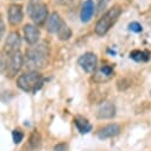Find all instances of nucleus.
<instances>
[{
  "label": "nucleus",
  "mask_w": 151,
  "mask_h": 151,
  "mask_svg": "<svg viewBox=\"0 0 151 151\" xmlns=\"http://www.w3.org/2000/svg\"><path fill=\"white\" fill-rule=\"evenodd\" d=\"M49 57H50L49 45L45 42L37 43L26 50L25 54L26 65L30 70L43 69L48 65Z\"/></svg>",
  "instance_id": "f257e3e1"
},
{
  "label": "nucleus",
  "mask_w": 151,
  "mask_h": 151,
  "mask_svg": "<svg viewBox=\"0 0 151 151\" xmlns=\"http://www.w3.org/2000/svg\"><path fill=\"white\" fill-rule=\"evenodd\" d=\"M122 14V9L120 6L116 5L111 7L104 16H101V18L98 20L96 25H95V33L98 36H104L106 35L109 29L117 23V20L119 19Z\"/></svg>",
  "instance_id": "f03ea898"
},
{
  "label": "nucleus",
  "mask_w": 151,
  "mask_h": 151,
  "mask_svg": "<svg viewBox=\"0 0 151 151\" xmlns=\"http://www.w3.org/2000/svg\"><path fill=\"white\" fill-rule=\"evenodd\" d=\"M43 83V78L38 70H30L17 79V86L24 92H36Z\"/></svg>",
  "instance_id": "7ed1b4c3"
},
{
  "label": "nucleus",
  "mask_w": 151,
  "mask_h": 151,
  "mask_svg": "<svg viewBox=\"0 0 151 151\" xmlns=\"http://www.w3.org/2000/svg\"><path fill=\"white\" fill-rule=\"evenodd\" d=\"M27 13L36 25H43L47 23L48 7L42 0H30L27 5Z\"/></svg>",
  "instance_id": "20e7f679"
},
{
  "label": "nucleus",
  "mask_w": 151,
  "mask_h": 151,
  "mask_svg": "<svg viewBox=\"0 0 151 151\" xmlns=\"http://www.w3.org/2000/svg\"><path fill=\"white\" fill-rule=\"evenodd\" d=\"M24 63V57L20 51L7 57V62L5 63V73L9 79H13L20 71Z\"/></svg>",
  "instance_id": "39448f33"
},
{
  "label": "nucleus",
  "mask_w": 151,
  "mask_h": 151,
  "mask_svg": "<svg viewBox=\"0 0 151 151\" xmlns=\"http://www.w3.org/2000/svg\"><path fill=\"white\" fill-rule=\"evenodd\" d=\"M20 45H22V40H20L19 33L17 31L11 32L5 41V44L3 48V55L5 57H9V56L18 52L20 49Z\"/></svg>",
  "instance_id": "423d86ee"
},
{
  "label": "nucleus",
  "mask_w": 151,
  "mask_h": 151,
  "mask_svg": "<svg viewBox=\"0 0 151 151\" xmlns=\"http://www.w3.org/2000/svg\"><path fill=\"white\" fill-rule=\"evenodd\" d=\"M79 64L86 73H94L98 68V57L93 52H86L79 58Z\"/></svg>",
  "instance_id": "0eeeda50"
},
{
  "label": "nucleus",
  "mask_w": 151,
  "mask_h": 151,
  "mask_svg": "<svg viewBox=\"0 0 151 151\" xmlns=\"http://www.w3.org/2000/svg\"><path fill=\"white\" fill-rule=\"evenodd\" d=\"M24 32V37H25V41L30 44V45H35L38 43L40 41V37H41V32L38 30L36 25L33 24H26L23 29Z\"/></svg>",
  "instance_id": "6e6552de"
},
{
  "label": "nucleus",
  "mask_w": 151,
  "mask_h": 151,
  "mask_svg": "<svg viewBox=\"0 0 151 151\" xmlns=\"http://www.w3.org/2000/svg\"><path fill=\"white\" fill-rule=\"evenodd\" d=\"M24 13H23V7L22 5L18 4H12L7 9V18L11 25H19L23 20Z\"/></svg>",
  "instance_id": "1a4fd4ad"
},
{
  "label": "nucleus",
  "mask_w": 151,
  "mask_h": 151,
  "mask_svg": "<svg viewBox=\"0 0 151 151\" xmlns=\"http://www.w3.org/2000/svg\"><path fill=\"white\" fill-rule=\"evenodd\" d=\"M116 105L113 102H102L96 112V118L105 120V119H112L116 117Z\"/></svg>",
  "instance_id": "9d476101"
},
{
  "label": "nucleus",
  "mask_w": 151,
  "mask_h": 151,
  "mask_svg": "<svg viewBox=\"0 0 151 151\" xmlns=\"http://www.w3.org/2000/svg\"><path fill=\"white\" fill-rule=\"evenodd\" d=\"M113 68L111 65H101L100 68H96V70L94 71V76H93V80L95 82H99V83H104L106 81H108L112 76H113Z\"/></svg>",
  "instance_id": "9b49d317"
},
{
  "label": "nucleus",
  "mask_w": 151,
  "mask_h": 151,
  "mask_svg": "<svg viewBox=\"0 0 151 151\" xmlns=\"http://www.w3.org/2000/svg\"><path fill=\"white\" fill-rule=\"evenodd\" d=\"M122 127L118 124H108L104 127H101L98 131V137L100 139H107V138H112V137H116L120 133Z\"/></svg>",
  "instance_id": "f8f14e48"
},
{
  "label": "nucleus",
  "mask_w": 151,
  "mask_h": 151,
  "mask_svg": "<svg viewBox=\"0 0 151 151\" xmlns=\"http://www.w3.org/2000/svg\"><path fill=\"white\" fill-rule=\"evenodd\" d=\"M63 24H64V22L62 20L61 16L57 12H54L49 16V18L47 20V30L51 33H57Z\"/></svg>",
  "instance_id": "ddd939ff"
},
{
  "label": "nucleus",
  "mask_w": 151,
  "mask_h": 151,
  "mask_svg": "<svg viewBox=\"0 0 151 151\" xmlns=\"http://www.w3.org/2000/svg\"><path fill=\"white\" fill-rule=\"evenodd\" d=\"M95 13V5H94V1L93 0H86L82 5V9H81V13H80V17H81V22L82 23H88L93 16Z\"/></svg>",
  "instance_id": "4468645a"
},
{
  "label": "nucleus",
  "mask_w": 151,
  "mask_h": 151,
  "mask_svg": "<svg viewBox=\"0 0 151 151\" xmlns=\"http://www.w3.org/2000/svg\"><path fill=\"white\" fill-rule=\"evenodd\" d=\"M41 144H42V137H41L40 132L38 131H32L25 149L27 151H36L37 149H40Z\"/></svg>",
  "instance_id": "2eb2a0df"
},
{
  "label": "nucleus",
  "mask_w": 151,
  "mask_h": 151,
  "mask_svg": "<svg viewBox=\"0 0 151 151\" xmlns=\"http://www.w3.org/2000/svg\"><path fill=\"white\" fill-rule=\"evenodd\" d=\"M74 123H75V125H76V127L79 129V131L83 134V133H87V132H89L91 130H92V125L88 123V120L87 119H85V118H82V117H78L76 119L74 120Z\"/></svg>",
  "instance_id": "dca6fc26"
},
{
  "label": "nucleus",
  "mask_w": 151,
  "mask_h": 151,
  "mask_svg": "<svg viewBox=\"0 0 151 151\" xmlns=\"http://www.w3.org/2000/svg\"><path fill=\"white\" fill-rule=\"evenodd\" d=\"M57 36H58V40H61V41H68L70 37H71V30H70V27L64 23L62 25V27L58 30Z\"/></svg>",
  "instance_id": "f3484780"
},
{
  "label": "nucleus",
  "mask_w": 151,
  "mask_h": 151,
  "mask_svg": "<svg viewBox=\"0 0 151 151\" xmlns=\"http://www.w3.org/2000/svg\"><path fill=\"white\" fill-rule=\"evenodd\" d=\"M130 57L137 62H145L149 60V54L145 52V51H140V50H134L130 54Z\"/></svg>",
  "instance_id": "a211bd4d"
},
{
  "label": "nucleus",
  "mask_w": 151,
  "mask_h": 151,
  "mask_svg": "<svg viewBox=\"0 0 151 151\" xmlns=\"http://www.w3.org/2000/svg\"><path fill=\"white\" fill-rule=\"evenodd\" d=\"M130 86H131V81H130L129 79H126V78L120 79V80H118V82H117V88H118L119 91H125V89H127Z\"/></svg>",
  "instance_id": "6ab92c4d"
},
{
  "label": "nucleus",
  "mask_w": 151,
  "mask_h": 151,
  "mask_svg": "<svg viewBox=\"0 0 151 151\" xmlns=\"http://www.w3.org/2000/svg\"><path fill=\"white\" fill-rule=\"evenodd\" d=\"M12 138H13V142L16 144H19L23 140V138H24V133L20 130H14L12 132Z\"/></svg>",
  "instance_id": "aec40b11"
},
{
  "label": "nucleus",
  "mask_w": 151,
  "mask_h": 151,
  "mask_svg": "<svg viewBox=\"0 0 151 151\" xmlns=\"http://www.w3.org/2000/svg\"><path fill=\"white\" fill-rule=\"evenodd\" d=\"M129 27H130V30L133 31V32H140V31L143 30V29H142V25H140L139 23H136V22L131 23V24L129 25Z\"/></svg>",
  "instance_id": "412c9836"
},
{
  "label": "nucleus",
  "mask_w": 151,
  "mask_h": 151,
  "mask_svg": "<svg viewBox=\"0 0 151 151\" xmlns=\"http://www.w3.org/2000/svg\"><path fill=\"white\" fill-rule=\"evenodd\" d=\"M5 31H6V25H5L4 20L0 18V41L3 40V37H4V35H5Z\"/></svg>",
  "instance_id": "4be33fe9"
},
{
  "label": "nucleus",
  "mask_w": 151,
  "mask_h": 151,
  "mask_svg": "<svg viewBox=\"0 0 151 151\" xmlns=\"http://www.w3.org/2000/svg\"><path fill=\"white\" fill-rule=\"evenodd\" d=\"M67 144L65 143H58L54 146V151H67Z\"/></svg>",
  "instance_id": "5701e85b"
},
{
  "label": "nucleus",
  "mask_w": 151,
  "mask_h": 151,
  "mask_svg": "<svg viewBox=\"0 0 151 151\" xmlns=\"http://www.w3.org/2000/svg\"><path fill=\"white\" fill-rule=\"evenodd\" d=\"M74 1V0H57V3L62 6H69L71 3Z\"/></svg>",
  "instance_id": "b1692460"
},
{
  "label": "nucleus",
  "mask_w": 151,
  "mask_h": 151,
  "mask_svg": "<svg viewBox=\"0 0 151 151\" xmlns=\"http://www.w3.org/2000/svg\"><path fill=\"white\" fill-rule=\"evenodd\" d=\"M107 3H108V0H100V4H99V11H101L102 9H105V7H106V5H107Z\"/></svg>",
  "instance_id": "393cba45"
}]
</instances>
